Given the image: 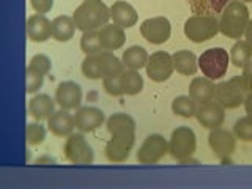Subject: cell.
Here are the masks:
<instances>
[{"label":"cell","mask_w":252,"mask_h":189,"mask_svg":"<svg viewBox=\"0 0 252 189\" xmlns=\"http://www.w3.org/2000/svg\"><path fill=\"white\" fill-rule=\"evenodd\" d=\"M110 139L106 144L104 153L110 162H125L136 144V122L128 114L117 112L106 120Z\"/></svg>","instance_id":"6da1fadb"},{"label":"cell","mask_w":252,"mask_h":189,"mask_svg":"<svg viewBox=\"0 0 252 189\" xmlns=\"http://www.w3.org/2000/svg\"><path fill=\"white\" fill-rule=\"evenodd\" d=\"M249 8L241 0H230L219 18V32L227 38L240 39L249 24Z\"/></svg>","instance_id":"7a4b0ae2"},{"label":"cell","mask_w":252,"mask_h":189,"mask_svg":"<svg viewBox=\"0 0 252 189\" xmlns=\"http://www.w3.org/2000/svg\"><path fill=\"white\" fill-rule=\"evenodd\" d=\"M73 19L76 29L84 32L99 30L102 26L109 24L110 19V8L102 2V0H84L79 5L74 13Z\"/></svg>","instance_id":"3957f363"},{"label":"cell","mask_w":252,"mask_h":189,"mask_svg":"<svg viewBox=\"0 0 252 189\" xmlns=\"http://www.w3.org/2000/svg\"><path fill=\"white\" fill-rule=\"evenodd\" d=\"M125 68L126 66L123 65V62L115 57L114 52L110 51H101L96 54L85 55L81 65L82 74L87 79H92V81H98V79H104L117 73H123Z\"/></svg>","instance_id":"277c9868"},{"label":"cell","mask_w":252,"mask_h":189,"mask_svg":"<svg viewBox=\"0 0 252 189\" xmlns=\"http://www.w3.org/2000/svg\"><path fill=\"white\" fill-rule=\"evenodd\" d=\"M251 89L243 76H235L224 82L216 84L215 101L224 109H236L244 104Z\"/></svg>","instance_id":"5b68a950"},{"label":"cell","mask_w":252,"mask_h":189,"mask_svg":"<svg viewBox=\"0 0 252 189\" xmlns=\"http://www.w3.org/2000/svg\"><path fill=\"white\" fill-rule=\"evenodd\" d=\"M228 63H230V54L222 47H211V49L203 51L197 59V65L202 74L211 81H219L220 77L225 76Z\"/></svg>","instance_id":"8992f818"},{"label":"cell","mask_w":252,"mask_h":189,"mask_svg":"<svg viewBox=\"0 0 252 189\" xmlns=\"http://www.w3.org/2000/svg\"><path fill=\"white\" fill-rule=\"evenodd\" d=\"M183 32L192 43H205L219 33V19L216 16L192 14L185 22Z\"/></svg>","instance_id":"52a82bcc"},{"label":"cell","mask_w":252,"mask_h":189,"mask_svg":"<svg viewBox=\"0 0 252 189\" xmlns=\"http://www.w3.org/2000/svg\"><path fill=\"white\" fill-rule=\"evenodd\" d=\"M197 148L195 132L188 128V126H178L177 129L172 131V136L169 140V155L175 161L186 164L191 161L192 155Z\"/></svg>","instance_id":"ba28073f"},{"label":"cell","mask_w":252,"mask_h":189,"mask_svg":"<svg viewBox=\"0 0 252 189\" xmlns=\"http://www.w3.org/2000/svg\"><path fill=\"white\" fill-rule=\"evenodd\" d=\"M65 159L76 165H89L93 164L94 153L89 142L85 140L84 134H69L65 147H63Z\"/></svg>","instance_id":"9c48e42d"},{"label":"cell","mask_w":252,"mask_h":189,"mask_svg":"<svg viewBox=\"0 0 252 189\" xmlns=\"http://www.w3.org/2000/svg\"><path fill=\"white\" fill-rule=\"evenodd\" d=\"M165 153H169V142L161 134H152L139 147L137 161L139 164H156L162 159Z\"/></svg>","instance_id":"30bf717a"},{"label":"cell","mask_w":252,"mask_h":189,"mask_svg":"<svg viewBox=\"0 0 252 189\" xmlns=\"http://www.w3.org/2000/svg\"><path fill=\"white\" fill-rule=\"evenodd\" d=\"M208 145L211 148L213 155H215L219 161H228L235 152V147H236V139L235 136L227 131L224 128H215V129H210V136H208Z\"/></svg>","instance_id":"8fae6325"},{"label":"cell","mask_w":252,"mask_h":189,"mask_svg":"<svg viewBox=\"0 0 252 189\" xmlns=\"http://www.w3.org/2000/svg\"><path fill=\"white\" fill-rule=\"evenodd\" d=\"M145 69L147 76L153 82H165L175 71V66H173V59L169 52L158 51L148 57Z\"/></svg>","instance_id":"7c38bea8"},{"label":"cell","mask_w":252,"mask_h":189,"mask_svg":"<svg viewBox=\"0 0 252 189\" xmlns=\"http://www.w3.org/2000/svg\"><path fill=\"white\" fill-rule=\"evenodd\" d=\"M170 21L164 16L148 18L140 24V35L152 44H164L170 38Z\"/></svg>","instance_id":"4fadbf2b"},{"label":"cell","mask_w":252,"mask_h":189,"mask_svg":"<svg viewBox=\"0 0 252 189\" xmlns=\"http://www.w3.org/2000/svg\"><path fill=\"white\" fill-rule=\"evenodd\" d=\"M55 102L60 109L65 110H77L82 102V89L81 85L73 81L60 82L55 89Z\"/></svg>","instance_id":"5bb4252c"},{"label":"cell","mask_w":252,"mask_h":189,"mask_svg":"<svg viewBox=\"0 0 252 189\" xmlns=\"http://www.w3.org/2000/svg\"><path fill=\"white\" fill-rule=\"evenodd\" d=\"M106 122L104 112L98 107L93 106H84L79 107L74 114V123L76 128L81 132H93L96 131L102 123Z\"/></svg>","instance_id":"9a60e30c"},{"label":"cell","mask_w":252,"mask_h":189,"mask_svg":"<svg viewBox=\"0 0 252 189\" xmlns=\"http://www.w3.org/2000/svg\"><path fill=\"white\" fill-rule=\"evenodd\" d=\"M195 118L203 128L215 129V128H219V126H222L225 120V109L213 99L199 106Z\"/></svg>","instance_id":"2e32d148"},{"label":"cell","mask_w":252,"mask_h":189,"mask_svg":"<svg viewBox=\"0 0 252 189\" xmlns=\"http://www.w3.org/2000/svg\"><path fill=\"white\" fill-rule=\"evenodd\" d=\"M74 128V115H71L69 110H54V114L47 118V129L57 137H68L69 134H73Z\"/></svg>","instance_id":"e0dca14e"},{"label":"cell","mask_w":252,"mask_h":189,"mask_svg":"<svg viewBox=\"0 0 252 189\" xmlns=\"http://www.w3.org/2000/svg\"><path fill=\"white\" fill-rule=\"evenodd\" d=\"M27 36L33 43H44L52 36V21L44 14H32L27 19Z\"/></svg>","instance_id":"ac0fdd59"},{"label":"cell","mask_w":252,"mask_h":189,"mask_svg":"<svg viewBox=\"0 0 252 189\" xmlns=\"http://www.w3.org/2000/svg\"><path fill=\"white\" fill-rule=\"evenodd\" d=\"M99 35V43L102 51H117L125 44L126 41V35H125V29H122L117 24H106L98 30Z\"/></svg>","instance_id":"d6986e66"},{"label":"cell","mask_w":252,"mask_h":189,"mask_svg":"<svg viewBox=\"0 0 252 189\" xmlns=\"http://www.w3.org/2000/svg\"><path fill=\"white\" fill-rule=\"evenodd\" d=\"M110 19L122 29H131L137 24L139 16L136 8L131 3L118 0V2H114V5L110 6Z\"/></svg>","instance_id":"ffe728a7"},{"label":"cell","mask_w":252,"mask_h":189,"mask_svg":"<svg viewBox=\"0 0 252 189\" xmlns=\"http://www.w3.org/2000/svg\"><path fill=\"white\" fill-rule=\"evenodd\" d=\"M55 99H52L49 94L38 93L35 96H32L29 101V114L35 118L36 122L47 120L55 110Z\"/></svg>","instance_id":"44dd1931"},{"label":"cell","mask_w":252,"mask_h":189,"mask_svg":"<svg viewBox=\"0 0 252 189\" xmlns=\"http://www.w3.org/2000/svg\"><path fill=\"white\" fill-rule=\"evenodd\" d=\"M215 81H211L208 77H194L189 84V96L199 106L215 99Z\"/></svg>","instance_id":"7402d4cb"},{"label":"cell","mask_w":252,"mask_h":189,"mask_svg":"<svg viewBox=\"0 0 252 189\" xmlns=\"http://www.w3.org/2000/svg\"><path fill=\"white\" fill-rule=\"evenodd\" d=\"M76 24L73 16H57L52 21V38L59 43H66L74 36Z\"/></svg>","instance_id":"603a6c76"},{"label":"cell","mask_w":252,"mask_h":189,"mask_svg":"<svg viewBox=\"0 0 252 189\" xmlns=\"http://www.w3.org/2000/svg\"><path fill=\"white\" fill-rule=\"evenodd\" d=\"M172 59H173V66H175L177 73L183 76H194L197 73V69H199L197 57L194 55V52L188 49L177 51L172 55Z\"/></svg>","instance_id":"cb8c5ba5"},{"label":"cell","mask_w":252,"mask_h":189,"mask_svg":"<svg viewBox=\"0 0 252 189\" xmlns=\"http://www.w3.org/2000/svg\"><path fill=\"white\" fill-rule=\"evenodd\" d=\"M148 57H150V55L147 54V51L142 46H131L123 52L122 62H123V65L126 68L139 71V69L147 66Z\"/></svg>","instance_id":"d4e9b609"},{"label":"cell","mask_w":252,"mask_h":189,"mask_svg":"<svg viewBox=\"0 0 252 189\" xmlns=\"http://www.w3.org/2000/svg\"><path fill=\"white\" fill-rule=\"evenodd\" d=\"M230 0H188L191 11L194 14H207V16H216L225 8V5Z\"/></svg>","instance_id":"484cf974"},{"label":"cell","mask_w":252,"mask_h":189,"mask_svg":"<svg viewBox=\"0 0 252 189\" xmlns=\"http://www.w3.org/2000/svg\"><path fill=\"white\" fill-rule=\"evenodd\" d=\"M122 89L128 96H134V94H139L142 92V89H144V79L139 74V71L125 68V71L122 73Z\"/></svg>","instance_id":"4316f807"},{"label":"cell","mask_w":252,"mask_h":189,"mask_svg":"<svg viewBox=\"0 0 252 189\" xmlns=\"http://www.w3.org/2000/svg\"><path fill=\"white\" fill-rule=\"evenodd\" d=\"M252 60V49L249 44L243 39H236L235 44L230 49V63H233L235 68H244Z\"/></svg>","instance_id":"83f0119b"},{"label":"cell","mask_w":252,"mask_h":189,"mask_svg":"<svg viewBox=\"0 0 252 189\" xmlns=\"http://www.w3.org/2000/svg\"><path fill=\"white\" fill-rule=\"evenodd\" d=\"M197 109H199V104L186 94L183 96H177L175 99L172 101V112L178 115V117H183V118H194L197 114Z\"/></svg>","instance_id":"f1b7e54d"},{"label":"cell","mask_w":252,"mask_h":189,"mask_svg":"<svg viewBox=\"0 0 252 189\" xmlns=\"http://www.w3.org/2000/svg\"><path fill=\"white\" fill-rule=\"evenodd\" d=\"M81 51H82L85 55L96 54V52H101V51H102L101 43H99L98 30L84 32L82 36H81Z\"/></svg>","instance_id":"f546056e"},{"label":"cell","mask_w":252,"mask_h":189,"mask_svg":"<svg viewBox=\"0 0 252 189\" xmlns=\"http://www.w3.org/2000/svg\"><path fill=\"white\" fill-rule=\"evenodd\" d=\"M233 134L243 142H252V115L241 117L233 125Z\"/></svg>","instance_id":"4dcf8cb0"},{"label":"cell","mask_w":252,"mask_h":189,"mask_svg":"<svg viewBox=\"0 0 252 189\" xmlns=\"http://www.w3.org/2000/svg\"><path fill=\"white\" fill-rule=\"evenodd\" d=\"M46 128L39 123H29L27 125V129H26V136H27V144L30 147H36V145H41L44 139H46Z\"/></svg>","instance_id":"1f68e13d"},{"label":"cell","mask_w":252,"mask_h":189,"mask_svg":"<svg viewBox=\"0 0 252 189\" xmlns=\"http://www.w3.org/2000/svg\"><path fill=\"white\" fill-rule=\"evenodd\" d=\"M26 82H27V89H26L27 93L33 94L43 87L44 74L39 73V71H36V69H33V68L27 66V69H26Z\"/></svg>","instance_id":"d6a6232c"},{"label":"cell","mask_w":252,"mask_h":189,"mask_svg":"<svg viewBox=\"0 0 252 189\" xmlns=\"http://www.w3.org/2000/svg\"><path fill=\"white\" fill-rule=\"evenodd\" d=\"M102 87L110 96H123L125 92L122 89V73L104 77L102 79Z\"/></svg>","instance_id":"836d02e7"},{"label":"cell","mask_w":252,"mask_h":189,"mask_svg":"<svg viewBox=\"0 0 252 189\" xmlns=\"http://www.w3.org/2000/svg\"><path fill=\"white\" fill-rule=\"evenodd\" d=\"M27 66L33 68V69L39 71V73H43L46 76L51 71L52 63H51V59L47 57V55H44V54H36V55H33V57L30 59Z\"/></svg>","instance_id":"e575fe53"},{"label":"cell","mask_w":252,"mask_h":189,"mask_svg":"<svg viewBox=\"0 0 252 189\" xmlns=\"http://www.w3.org/2000/svg\"><path fill=\"white\" fill-rule=\"evenodd\" d=\"M30 5L36 13L44 14V13H49L52 10L54 0H30Z\"/></svg>","instance_id":"d590c367"},{"label":"cell","mask_w":252,"mask_h":189,"mask_svg":"<svg viewBox=\"0 0 252 189\" xmlns=\"http://www.w3.org/2000/svg\"><path fill=\"white\" fill-rule=\"evenodd\" d=\"M241 76L244 77V81L248 82V85H249V89L252 90V60L248 63L246 66L243 68V73H241Z\"/></svg>","instance_id":"8d00e7d4"},{"label":"cell","mask_w":252,"mask_h":189,"mask_svg":"<svg viewBox=\"0 0 252 189\" xmlns=\"http://www.w3.org/2000/svg\"><path fill=\"white\" fill-rule=\"evenodd\" d=\"M244 41L249 44V47L252 49V19L249 21L248 27H246V32H244Z\"/></svg>","instance_id":"74e56055"},{"label":"cell","mask_w":252,"mask_h":189,"mask_svg":"<svg viewBox=\"0 0 252 189\" xmlns=\"http://www.w3.org/2000/svg\"><path fill=\"white\" fill-rule=\"evenodd\" d=\"M244 109H246V114L248 115H252V90L249 92V94H248V98H246V101H244Z\"/></svg>","instance_id":"f35d334b"},{"label":"cell","mask_w":252,"mask_h":189,"mask_svg":"<svg viewBox=\"0 0 252 189\" xmlns=\"http://www.w3.org/2000/svg\"><path fill=\"white\" fill-rule=\"evenodd\" d=\"M241 2H244V3H251L252 0H241Z\"/></svg>","instance_id":"ab89813d"}]
</instances>
